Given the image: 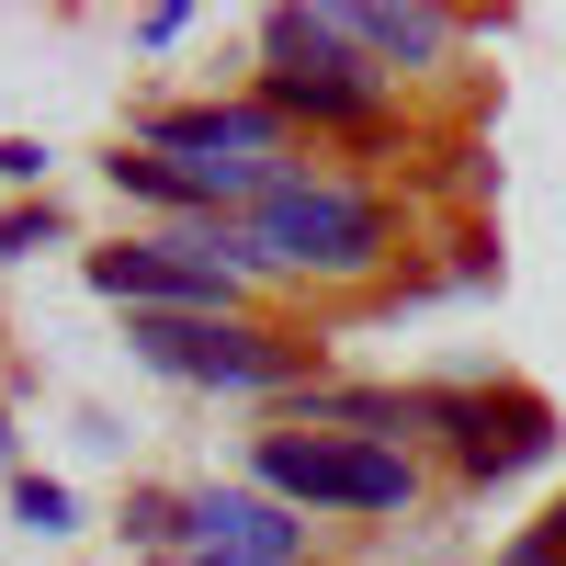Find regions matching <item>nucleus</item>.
<instances>
[{"label":"nucleus","mask_w":566,"mask_h":566,"mask_svg":"<svg viewBox=\"0 0 566 566\" xmlns=\"http://www.w3.org/2000/svg\"><path fill=\"white\" fill-rule=\"evenodd\" d=\"M250 250L295 261V272H374L386 261V205L328 193V181H272L250 205Z\"/></svg>","instance_id":"obj_1"},{"label":"nucleus","mask_w":566,"mask_h":566,"mask_svg":"<svg viewBox=\"0 0 566 566\" xmlns=\"http://www.w3.org/2000/svg\"><path fill=\"white\" fill-rule=\"evenodd\" d=\"M57 239V216H0V250H45Z\"/></svg>","instance_id":"obj_10"},{"label":"nucleus","mask_w":566,"mask_h":566,"mask_svg":"<svg viewBox=\"0 0 566 566\" xmlns=\"http://www.w3.org/2000/svg\"><path fill=\"white\" fill-rule=\"evenodd\" d=\"M181 522H205V544L239 555V566H295V544H306V522L283 499H193Z\"/></svg>","instance_id":"obj_7"},{"label":"nucleus","mask_w":566,"mask_h":566,"mask_svg":"<svg viewBox=\"0 0 566 566\" xmlns=\"http://www.w3.org/2000/svg\"><path fill=\"white\" fill-rule=\"evenodd\" d=\"M352 45H374V57H431L442 45V12H386V0H374V12H328Z\"/></svg>","instance_id":"obj_9"},{"label":"nucleus","mask_w":566,"mask_h":566,"mask_svg":"<svg viewBox=\"0 0 566 566\" xmlns=\"http://www.w3.org/2000/svg\"><path fill=\"white\" fill-rule=\"evenodd\" d=\"M216 566H239V555H216Z\"/></svg>","instance_id":"obj_13"},{"label":"nucleus","mask_w":566,"mask_h":566,"mask_svg":"<svg viewBox=\"0 0 566 566\" xmlns=\"http://www.w3.org/2000/svg\"><path fill=\"white\" fill-rule=\"evenodd\" d=\"M125 193H148V205H227V193H250V181H216V170H181V159H114Z\"/></svg>","instance_id":"obj_8"},{"label":"nucleus","mask_w":566,"mask_h":566,"mask_svg":"<svg viewBox=\"0 0 566 566\" xmlns=\"http://www.w3.org/2000/svg\"><path fill=\"white\" fill-rule=\"evenodd\" d=\"M431 419L464 431V464H476V476H522V464L555 453V419L533 397H431Z\"/></svg>","instance_id":"obj_6"},{"label":"nucleus","mask_w":566,"mask_h":566,"mask_svg":"<svg viewBox=\"0 0 566 566\" xmlns=\"http://www.w3.org/2000/svg\"><path fill=\"white\" fill-rule=\"evenodd\" d=\"M261 45H272V103L328 114V125H352V114L374 103V69L352 57V34L328 23V12H272Z\"/></svg>","instance_id":"obj_2"},{"label":"nucleus","mask_w":566,"mask_h":566,"mask_svg":"<svg viewBox=\"0 0 566 566\" xmlns=\"http://www.w3.org/2000/svg\"><path fill=\"white\" fill-rule=\"evenodd\" d=\"M91 283L125 295L136 317H227V272H205L193 250H91Z\"/></svg>","instance_id":"obj_5"},{"label":"nucleus","mask_w":566,"mask_h":566,"mask_svg":"<svg viewBox=\"0 0 566 566\" xmlns=\"http://www.w3.org/2000/svg\"><path fill=\"white\" fill-rule=\"evenodd\" d=\"M499 566H544V544H510V555H499Z\"/></svg>","instance_id":"obj_12"},{"label":"nucleus","mask_w":566,"mask_h":566,"mask_svg":"<svg viewBox=\"0 0 566 566\" xmlns=\"http://www.w3.org/2000/svg\"><path fill=\"white\" fill-rule=\"evenodd\" d=\"M261 488L317 499V510H397L408 499V464L374 453V442H295V431H272L261 442Z\"/></svg>","instance_id":"obj_3"},{"label":"nucleus","mask_w":566,"mask_h":566,"mask_svg":"<svg viewBox=\"0 0 566 566\" xmlns=\"http://www.w3.org/2000/svg\"><path fill=\"white\" fill-rule=\"evenodd\" d=\"M533 544H544V566H566V510H555V522H544Z\"/></svg>","instance_id":"obj_11"},{"label":"nucleus","mask_w":566,"mask_h":566,"mask_svg":"<svg viewBox=\"0 0 566 566\" xmlns=\"http://www.w3.org/2000/svg\"><path fill=\"white\" fill-rule=\"evenodd\" d=\"M136 352L159 374H193V386H283V374H295L283 340L227 328V317H136Z\"/></svg>","instance_id":"obj_4"}]
</instances>
